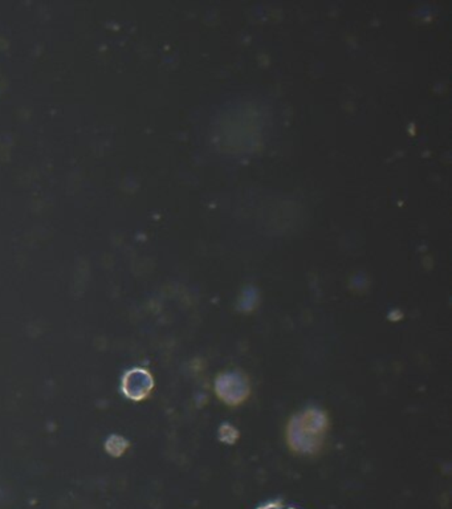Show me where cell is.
Masks as SVG:
<instances>
[{
  "label": "cell",
  "instance_id": "1",
  "mask_svg": "<svg viewBox=\"0 0 452 509\" xmlns=\"http://www.w3.org/2000/svg\"><path fill=\"white\" fill-rule=\"evenodd\" d=\"M151 386L148 373L144 371H131L122 381V391L131 399H141Z\"/></svg>",
  "mask_w": 452,
  "mask_h": 509
}]
</instances>
